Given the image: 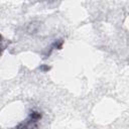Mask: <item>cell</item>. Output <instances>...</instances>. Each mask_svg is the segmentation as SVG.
Returning <instances> with one entry per match:
<instances>
[{"label": "cell", "instance_id": "obj_1", "mask_svg": "<svg viewBox=\"0 0 129 129\" xmlns=\"http://www.w3.org/2000/svg\"><path fill=\"white\" fill-rule=\"evenodd\" d=\"M2 35L0 34V55H1V51H2Z\"/></svg>", "mask_w": 129, "mask_h": 129}]
</instances>
